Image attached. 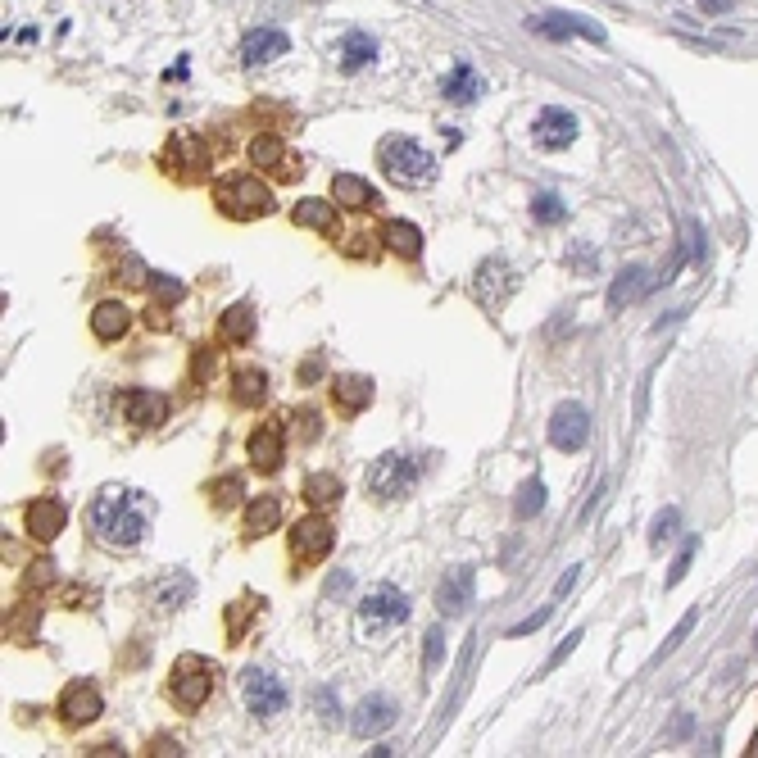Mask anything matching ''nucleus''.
<instances>
[{
    "label": "nucleus",
    "mask_w": 758,
    "mask_h": 758,
    "mask_svg": "<svg viewBox=\"0 0 758 758\" xmlns=\"http://www.w3.org/2000/svg\"><path fill=\"white\" fill-rule=\"evenodd\" d=\"M155 522V500L137 486H105L91 504V532L109 550H132Z\"/></svg>",
    "instance_id": "obj_1"
},
{
    "label": "nucleus",
    "mask_w": 758,
    "mask_h": 758,
    "mask_svg": "<svg viewBox=\"0 0 758 758\" xmlns=\"http://www.w3.org/2000/svg\"><path fill=\"white\" fill-rule=\"evenodd\" d=\"M377 164L395 187H427L436 178V155L414 137H386L377 146Z\"/></svg>",
    "instance_id": "obj_2"
},
{
    "label": "nucleus",
    "mask_w": 758,
    "mask_h": 758,
    "mask_svg": "<svg viewBox=\"0 0 758 758\" xmlns=\"http://www.w3.org/2000/svg\"><path fill=\"white\" fill-rule=\"evenodd\" d=\"M404 622H409V595L400 591V586H373V591L364 595V604H359V636L364 640H386L391 631H400Z\"/></svg>",
    "instance_id": "obj_3"
},
{
    "label": "nucleus",
    "mask_w": 758,
    "mask_h": 758,
    "mask_svg": "<svg viewBox=\"0 0 758 758\" xmlns=\"http://www.w3.org/2000/svg\"><path fill=\"white\" fill-rule=\"evenodd\" d=\"M214 205L237 223H255V218L273 214V191L259 178H232L223 187H214Z\"/></svg>",
    "instance_id": "obj_4"
},
{
    "label": "nucleus",
    "mask_w": 758,
    "mask_h": 758,
    "mask_svg": "<svg viewBox=\"0 0 758 758\" xmlns=\"http://www.w3.org/2000/svg\"><path fill=\"white\" fill-rule=\"evenodd\" d=\"M368 491L377 495V500H404V495L418 486V463L409 459V454L400 450H386L373 459V468H368Z\"/></svg>",
    "instance_id": "obj_5"
},
{
    "label": "nucleus",
    "mask_w": 758,
    "mask_h": 758,
    "mask_svg": "<svg viewBox=\"0 0 758 758\" xmlns=\"http://www.w3.org/2000/svg\"><path fill=\"white\" fill-rule=\"evenodd\" d=\"M168 695H173V704H182V709H200V704L214 695V668H209V659L182 654V659L173 663V677H168Z\"/></svg>",
    "instance_id": "obj_6"
},
{
    "label": "nucleus",
    "mask_w": 758,
    "mask_h": 758,
    "mask_svg": "<svg viewBox=\"0 0 758 758\" xmlns=\"http://www.w3.org/2000/svg\"><path fill=\"white\" fill-rule=\"evenodd\" d=\"M518 291V273H513V264L509 259H486L482 268H477V277H473V296L482 300V309L486 314H500L504 305H509V296Z\"/></svg>",
    "instance_id": "obj_7"
},
{
    "label": "nucleus",
    "mask_w": 758,
    "mask_h": 758,
    "mask_svg": "<svg viewBox=\"0 0 758 758\" xmlns=\"http://www.w3.org/2000/svg\"><path fill=\"white\" fill-rule=\"evenodd\" d=\"M159 164H164L173 178L196 182V178H205L209 173V150H205V141L191 137V132H173L168 146H164V155H159Z\"/></svg>",
    "instance_id": "obj_8"
},
{
    "label": "nucleus",
    "mask_w": 758,
    "mask_h": 758,
    "mask_svg": "<svg viewBox=\"0 0 758 758\" xmlns=\"http://www.w3.org/2000/svg\"><path fill=\"white\" fill-rule=\"evenodd\" d=\"M241 695H246V709L255 713V718H277V713L286 709V686L264 668H250L246 677H241Z\"/></svg>",
    "instance_id": "obj_9"
},
{
    "label": "nucleus",
    "mask_w": 758,
    "mask_h": 758,
    "mask_svg": "<svg viewBox=\"0 0 758 758\" xmlns=\"http://www.w3.org/2000/svg\"><path fill=\"white\" fill-rule=\"evenodd\" d=\"M591 441V414L581 409V404H559L554 409V418H550V445L554 450H563V454H572V450H581V445Z\"/></svg>",
    "instance_id": "obj_10"
},
{
    "label": "nucleus",
    "mask_w": 758,
    "mask_h": 758,
    "mask_svg": "<svg viewBox=\"0 0 758 758\" xmlns=\"http://www.w3.org/2000/svg\"><path fill=\"white\" fill-rule=\"evenodd\" d=\"M336 532H332V522L318 518V513H309V518H300L296 527H291V554L305 563H318L327 559V550H332Z\"/></svg>",
    "instance_id": "obj_11"
},
{
    "label": "nucleus",
    "mask_w": 758,
    "mask_h": 758,
    "mask_svg": "<svg viewBox=\"0 0 758 758\" xmlns=\"http://www.w3.org/2000/svg\"><path fill=\"white\" fill-rule=\"evenodd\" d=\"M100 713H105V699H100V690L91 686V681H73V686H64V695H60V718L69 722V727L96 722Z\"/></svg>",
    "instance_id": "obj_12"
},
{
    "label": "nucleus",
    "mask_w": 758,
    "mask_h": 758,
    "mask_svg": "<svg viewBox=\"0 0 758 758\" xmlns=\"http://www.w3.org/2000/svg\"><path fill=\"white\" fill-rule=\"evenodd\" d=\"M659 286V273H650V268H640V264H631V268H622L618 277H613V286H609V309L618 314V309H627V305H636V300H645Z\"/></svg>",
    "instance_id": "obj_13"
},
{
    "label": "nucleus",
    "mask_w": 758,
    "mask_h": 758,
    "mask_svg": "<svg viewBox=\"0 0 758 758\" xmlns=\"http://www.w3.org/2000/svg\"><path fill=\"white\" fill-rule=\"evenodd\" d=\"M532 137H536V146L541 150H563V146H572L577 141V119H572L568 109H541L536 114V123H532Z\"/></svg>",
    "instance_id": "obj_14"
},
{
    "label": "nucleus",
    "mask_w": 758,
    "mask_h": 758,
    "mask_svg": "<svg viewBox=\"0 0 758 758\" xmlns=\"http://www.w3.org/2000/svg\"><path fill=\"white\" fill-rule=\"evenodd\" d=\"M532 32H545V37L563 41V37H591V41H604V28L595 19H581V14H541V19H532Z\"/></svg>",
    "instance_id": "obj_15"
},
{
    "label": "nucleus",
    "mask_w": 758,
    "mask_h": 758,
    "mask_svg": "<svg viewBox=\"0 0 758 758\" xmlns=\"http://www.w3.org/2000/svg\"><path fill=\"white\" fill-rule=\"evenodd\" d=\"M286 50H291V41H286L282 28H255L241 41V60H246L250 69H259V64H268V60H282Z\"/></svg>",
    "instance_id": "obj_16"
},
{
    "label": "nucleus",
    "mask_w": 758,
    "mask_h": 758,
    "mask_svg": "<svg viewBox=\"0 0 758 758\" xmlns=\"http://www.w3.org/2000/svg\"><path fill=\"white\" fill-rule=\"evenodd\" d=\"M468 604H473V568L445 572V581L436 586V609H441L445 618H459Z\"/></svg>",
    "instance_id": "obj_17"
},
{
    "label": "nucleus",
    "mask_w": 758,
    "mask_h": 758,
    "mask_svg": "<svg viewBox=\"0 0 758 758\" xmlns=\"http://www.w3.org/2000/svg\"><path fill=\"white\" fill-rule=\"evenodd\" d=\"M391 722H395V699L368 695L364 704L355 709V718H350V731H355L359 740H368V736H377V731H386Z\"/></svg>",
    "instance_id": "obj_18"
},
{
    "label": "nucleus",
    "mask_w": 758,
    "mask_h": 758,
    "mask_svg": "<svg viewBox=\"0 0 758 758\" xmlns=\"http://www.w3.org/2000/svg\"><path fill=\"white\" fill-rule=\"evenodd\" d=\"M64 504L55 500V495H46V500H32L28 513H23V522H28V532L37 536V541H55V536L64 532Z\"/></svg>",
    "instance_id": "obj_19"
},
{
    "label": "nucleus",
    "mask_w": 758,
    "mask_h": 758,
    "mask_svg": "<svg viewBox=\"0 0 758 758\" xmlns=\"http://www.w3.org/2000/svg\"><path fill=\"white\" fill-rule=\"evenodd\" d=\"M123 414L132 427H159L168 418V400L155 391H123Z\"/></svg>",
    "instance_id": "obj_20"
},
{
    "label": "nucleus",
    "mask_w": 758,
    "mask_h": 758,
    "mask_svg": "<svg viewBox=\"0 0 758 758\" xmlns=\"http://www.w3.org/2000/svg\"><path fill=\"white\" fill-rule=\"evenodd\" d=\"M332 200L345 209H377L382 196L373 191V182H364L359 173H336L332 178Z\"/></svg>",
    "instance_id": "obj_21"
},
{
    "label": "nucleus",
    "mask_w": 758,
    "mask_h": 758,
    "mask_svg": "<svg viewBox=\"0 0 758 758\" xmlns=\"http://www.w3.org/2000/svg\"><path fill=\"white\" fill-rule=\"evenodd\" d=\"M377 241H386V250H395L400 259H418V255H423V232H418L414 223H404V218H386L382 237H377Z\"/></svg>",
    "instance_id": "obj_22"
},
{
    "label": "nucleus",
    "mask_w": 758,
    "mask_h": 758,
    "mask_svg": "<svg viewBox=\"0 0 758 758\" xmlns=\"http://www.w3.org/2000/svg\"><path fill=\"white\" fill-rule=\"evenodd\" d=\"M291 223H296V227H314V232H323V237H336V205L305 196L300 205H291Z\"/></svg>",
    "instance_id": "obj_23"
},
{
    "label": "nucleus",
    "mask_w": 758,
    "mask_h": 758,
    "mask_svg": "<svg viewBox=\"0 0 758 758\" xmlns=\"http://www.w3.org/2000/svg\"><path fill=\"white\" fill-rule=\"evenodd\" d=\"M128 323H132V314L119 300H100V305L91 309V332H96L100 341H119V336L128 332Z\"/></svg>",
    "instance_id": "obj_24"
},
{
    "label": "nucleus",
    "mask_w": 758,
    "mask_h": 758,
    "mask_svg": "<svg viewBox=\"0 0 758 758\" xmlns=\"http://www.w3.org/2000/svg\"><path fill=\"white\" fill-rule=\"evenodd\" d=\"M332 400L341 404L345 414H359V409H368V404H373V382H368V377H359V373H345V377H336V382H332Z\"/></svg>",
    "instance_id": "obj_25"
},
{
    "label": "nucleus",
    "mask_w": 758,
    "mask_h": 758,
    "mask_svg": "<svg viewBox=\"0 0 758 758\" xmlns=\"http://www.w3.org/2000/svg\"><path fill=\"white\" fill-rule=\"evenodd\" d=\"M282 522V500L277 495H255L246 509V536L250 541H259V536H268Z\"/></svg>",
    "instance_id": "obj_26"
},
{
    "label": "nucleus",
    "mask_w": 758,
    "mask_h": 758,
    "mask_svg": "<svg viewBox=\"0 0 758 758\" xmlns=\"http://www.w3.org/2000/svg\"><path fill=\"white\" fill-rule=\"evenodd\" d=\"M250 463H255L259 473H277L282 468V432L277 427H259L250 436Z\"/></svg>",
    "instance_id": "obj_27"
},
{
    "label": "nucleus",
    "mask_w": 758,
    "mask_h": 758,
    "mask_svg": "<svg viewBox=\"0 0 758 758\" xmlns=\"http://www.w3.org/2000/svg\"><path fill=\"white\" fill-rule=\"evenodd\" d=\"M255 323H259V314H255V305H232L223 318H218V336L223 341H232V345H246L250 336H255Z\"/></svg>",
    "instance_id": "obj_28"
},
{
    "label": "nucleus",
    "mask_w": 758,
    "mask_h": 758,
    "mask_svg": "<svg viewBox=\"0 0 758 758\" xmlns=\"http://www.w3.org/2000/svg\"><path fill=\"white\" fill-rule=\"evenodd\" d=\"M441 91H445V100H454V105H468V100L482 96V73H477L473 64H454L450 78L441 82Z\"/></svg>",
    "instance_id": "obj_29"
},
{
    "label": "nucleus",
    "mask_w": 758,
    "mask_h": 758,
    "mask_svg": "<svg viewBox=\"0 0 758 758\" xmlns=\"http://www.w3.org/2000/svg\"><path fill=\"white\" fill-rule=\"evenodd\" d=\"M264 609V600L259 595H241L237 604H227V618H223V627H227V645H241L246 640V631H250V622H255V613Z\"/></svg>",
    "instance_id": "obj_30"
},
{
    "label": "nucleus",
    "mask_w": 758,
    "mask_h": 758,
    "mask_svg": "<svg viewBox=\"0 0 758 758\" xmlns=\"http://www.w3.org/2000/svg\"><path fill=\"white\" fill-rule=\"evenodd\" d=\"M377 60V41L368 37V32H345V41H341V64H345V73H359V69H368V64Z\"/></svg>",
    "instance_id": "obj_31"
},
{
    "label": "nucleus",
    "mask_w": 758,
    "mask_h": 758,
    "mask_svg": "<svg viewBox=\"0 0 758 758\" xmlns=\"http://www.w3.org/2000/svg\"><path fill=\"white\" fill-rule=\"evenodd\" d=\"M232 395H237L241 404H250V409L264 404L268 400V373L264 368H241V373L232 377Z\"/></svg>",
    "instance_id": "obj_32"
},
{
    "label": "nucleus",
    "mask_w": 758,
    "mask_h": 758,
    "mask_svg": "<svg viewBox=\"0 0 758 758\" xmlns=\"http://www.w3.org/2000/svg\"><path fill=\"white\" fill-rule=\"evenodd\" d=\"M250 164L255 168H282L286 164V150H282V137L264 132V137L250 141Z\"/></svg>",
    "instance_id": "obj_33"
},
{
    "label": "nucleus",
    "mask_w": 758,
    "mask_h": 758,
    "mask_svg": "<svg viewBox=\"0 0 758 758\" xmlns=\"http://www.w3.org/2000/svg\"><path fill=\"white\" fill-rule=\"evenodd\" d=\"M541 509H545V482L532 477V482H522L518 495H513V513H518V518H536Z\"/></svg>",
    "instance_id": "obj_34"
},
{
    "label": "nucleus",
    "mask_w": 758,
    "mask_h": 758,
    "mask_svg": "<svg viewBox=\"0 0 758 758\" xmlns=\"http://www.w3.org/2000/svg\"><path fill=\"white\" fill-rule=\"evenodd\" d=\"M191 591H196V581H191L187 572H173V577H168V581H159V586H155L159 604H168V609H178V604L187 600Z\"/></svg>",
    "instance_id": "obj_35"
},
{
    "label": "nucleus",
    "mask_w": 758,
    "mask_h": 758,
    "mask_svg": "<svg viewBox=\"0 0 758 758\" xmlns=\"http://www.w3.org/2000/svg\"><path fill=\"white\" fill-rule=\"evenodd\" d=\"M305 495H309V504H318V509H323V504H336L341 500V482H336L332 473H314L305 482Z\"/></svg>",
    "instance_id": "obj_36"
},
{
    "label": "nucleus",
    "mask_w": 758,
    "mask_h": 758,
    "mask_svg": "<svg viewBox=\"0 0 758 758\" xmlns=\"http://www.w3.org/2000/svg\"><path fill=\"white\" fill-rule=\"evenodd\" d=\"M532 218H536V223H563V218H568V209H563V200L554 196V191H541V196L532 200Z\"/></svg>",
    "instance_id": "obj_37"
},
{
    "label": "nucleus",
    "mask_w": 758,
    "mask_h": 758,
    "mask_svg": "<svg viewBox=\"0 0 758 758\" xmlns=\"http://www.w3.org/2000/svg\"><path fill=\"white\" fill-rule=\"evenodd\" d=\"M695 622H699V609H690V613H686V618H681V622H677V627H672V636H668V640H663V650H659V654H654V663H659V659H668V654H672V650H677V645H681V640H686V636H690V631H695Z\"/></svg>",
    "instance_id": "obj_38"
},
{
    "label": "nucleus",
    "mask_w": 758,
    "mask_h": 758,
    "mask_svg": "<svg viewBox=\"0 0 758 758\" xmlns=\"http://www.w3.org/2000/svg\"><path fill=\"white\" fill-rule=\"evenodd\" d=\"M677 527H681V513H677V509H663L659 518H654V532H650V541H654V545H668L672 536H677Z\"/></svg>",
    "instance_id": "obj_39"
},
{
    "label": "nucleus",
    "mask_w": 758,
    "mask_h": 758,
    "mask_svg": "<svg viewBox=\"0 0 758 758\" xmlns=\"http://www.w3.org/2000/svg\"><path fill=\"white\" fill-rule=\"evenodd\" d=\"M441 659H445V631H441V627H432V631H427L423 668H427V672H436V668H441Z\"/></svg>",
    "instance_id": "obj_40"
},
{
    "label": "nucleus",
    "mask_w": 758,
    "mask_h": 758,
    "mask_svg": "<svg viewBox=\"0 0 758 758\" xmlns=\"http://www.w3.org/2000/svg\"><path fill=\"white\" fill-rule=\"evenodd\" d=\"M155 296L164 300V305H178V300L187 296V286H182L178 277H168V273H155Z\"/></svg>",
    "instance_id": "obj_41"
},
{
    "label": "nucleus",
    "mask_w": 758,
    "mask_h": 758,
    "mask_svg": "<svg viewBox=\"0 0 758 758\" xmlns=\"http://www.w3.org/2000/svg\"><path fill=\"white\" fill-rule=\"evenodd\" d=\"M241 491H246V486H241V477H227V482H218L214 486V509H232V504L241 500Z\"/></svg>",
    "instance_id": "obj_42"
},
{
    "label": "nucleus",
    "mask_w": 758,
    "mask_h": 758,
    "mask_svg": "<svg viewBox=\"0 0 758 758\" xmlns=\"http://www.w3.org/2000/svg\"><path fill=\"white\" fill-rule=\"evenodd\" d=\"M695 550H699V541H686V545H681L677 563H672V568H668V586H677V581L690 572V563H695Z\"/></svg>",
    "instance_id": "obj_43"
},
{
    "label": "nucleus",
    "mask_w": 758,
    "mask_h": 758,
    "mask_svg": "<svg viewBox=\"0 0 758 758\" xmlns=\"http://www.w3.org/2000/svg\"><path fill=\"white\" fill-rule=\"evenodd\" d=\"M296 436L305 445H314L318 436H323V423H318V414H296Z\"/></svg>",
    "instance_id": "obj_44"
},
{
    "label": "nucleus",
    "mask_w": 758,
    "mask_h": 758,
    "mask_svg": "<svg viewBox=\"0 0 758 758\" xmlns=\"http://www.w3.org/2000/svg\"><path fill=\"white\" fill-rule=\"evenodd\" d=\"M554 609H559V604H554V600H550V604H545V609H541V613H532V618H527V622H522V627H513V631H509V636H513V640H518V636H532V631H536V627H541V622H545V618H550V613H554Z\"/></svg>",
    "instance_id": "obj_45"
},
{
    "label": "nucleus",
    "mask_w": 758,
    "mask_h": 758,
    "mask_svg": "<svg viewBox=\"0 0 758 758\" xmlns=\"http://www.w3.org/2000/svg\"><path fill=\"white\" fill-rule=\"evenodd\" d=\"M581 640H586V636H581V631H572V636H563V645H559V650H554V659H550V663H545V672H554V668H559V663H563V659H568V654H572V650H577V645H581Z\"/></svg>",
    "instance_id": "obj_46"
},
{
    "label": "nucleus",
    "mask_w": 758,
    "mask_h": 758,
    "mask_svg": "<svg viewBox=\"0 0 758 758\" xmlns=\"http://www.w3.org/2000/svg\"><path fill=\"white\" fill-rule=\"evenodd\" d=\"M577 577H581V568H577V563H572V568H568V572H563V581H559V586H554V595H550V600H554V604H559V600H563V595H568V591H572V586H577Z\"/></svg>",
    "instance_id": "obj_47"
},
{
    "label": "nucleus",
    "mask_w": 758,
    "mask_h": 758,
    "mask_svg": "<svg viewBox=\"0 0 758 758\" xmlns=\"http://www.w3.org/2000/svg\"><path fill=\"white\" fill-rule=\"evenodd\" d=\"M123 273H128V282H146V264H141V259L137 255H128V259H123Z\"/></svg>",
    "instance_id": "obj_48"
},
{
    "label": "nucleus",
    "mask_w": 758,
    "mask_h": 758,
    "mask_svg": "<svg viewBox=\"0 0 758 758\" xmlns=\"http://www.w3.org/2000/svg\"><path fill=\"white\" fill-rule=\"evenodd\" d=\"M150 754L173 758V754H182V749H178V740H173V736H159V740H150Z\"/></svg>",
    "instance_id": "obj_49"
},
{
    "label": "nucleus",
    "mask_w": 758,
    "mask_h": 758,
    "mask_svg": "<svg viewBox=\"0 0 758 758\" xmlns=\"http://www.w3.org/2000/svg\"><path fill=\"white\" fill-rule=\"evenodd\" d=\"M323 377V359H309L305 368H300V382H318Z\"/></svg>",
    "instance_id": "obj_50"
},
{
    "label": "nucleus",
    "mask_w": 758,
    "mask_h": 758,
    "mask_svg": "<svg viewBox=\"0 0 758 758\" xmlns=\"http://www.w3.org/2000/svg\"><path fill=\"white\" fill-rule=\"evenodd\" d=\"M318 709H323V718H336V699H332V690H318Z\"/></svg>",
    "instance_id": "obj_51"
},
{
    "label": "nucleus",
    "mask_w": 758,
    "mask_h": 758,
    "mask_svg": "<svg viewBox=\"0 0 758 758\" xmlns=\"http://www.w3.org/2000/svg\"><path fill=\"white\" fill-rule=\"evenodd\" d=\"M699 10H709V14H727V10H731V0H699Z\"/></svg>",
    "instance_id": "obj_52"
},
{
    "label": "nucleus",
    "mask_w": 758,
    "mask_h": 758,
    "mask_svg": "<svg viewBox=\"0 0 758 758\" xmlns=\"http://www.w3.org/2000/svg\"><path fill=\"white\" fill-rule=\"evenodd\" d=\"M345 586H350V577H345V572H341V577H332V581H327V595H341Z\"/></svg>",
    "instance_id": "obj_53"
},
{
    "label": "nucleus",
    "mask_w": 758,
    "mask_h": 758,
    "mask_svg": "<svg viewBox=\"0 0 758 758\" xmlns=\"http://www.w3.org/2000/svg\"><path fill=\"white\" fill-rule=\"evenodd\" d=\"M749 758H758V731H754V740H749V749H745Z\"/></svg>",
    "instance_id": "obj_54"
},
{
    "label": "nucleus",
    "mask_w": 758,
    "mask_h": 758,
    "mask_svg": "<svg viewBox=\"0 0 758 758\" xmlns=\"http://www.w3.org/2000/svg\"><path fill=\"white\" fill-rule=\"evenodd\" d=\"M754 654H758V631H754Z\"/></svg>",
    "instance_id": "obj_55"
}]
</instances>
